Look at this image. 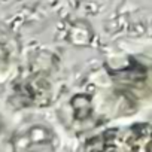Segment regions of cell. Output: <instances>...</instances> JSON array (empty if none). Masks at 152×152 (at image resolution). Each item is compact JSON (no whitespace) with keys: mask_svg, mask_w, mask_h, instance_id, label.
Returning <instances> with one entry per match:
<instances>
[{"mask_svg":"<svg viewBox=\"0 0 152 152\" xmlns=\"http://www.w3.org/2000/svg\"><path fill=\"white\" fill-rule=\"evenodd\" d=\"M100 145L94 149L109 151H152V125L133 124L130 127L109 128L99 136Z\"/></svg>","mask_w":152,"mask_h":152,"instance_id":"cell-1","label":"cell"}]
</instances>
